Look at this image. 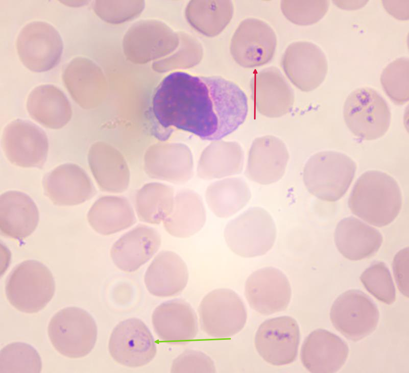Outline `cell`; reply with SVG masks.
<instances>
[{"instance_id": "cell-1", "label": "cell", "mask_w": 409, "mask_h": 373, "mask_svg": "<svg viewBox=\"0 0 409 373\" xmlns=\"http://www.w3.org/2000/svg\"><path fill=\"white\" fill-rule=\"evenodd\" d=\"M248 100L236 84L220 76H197L175 71L156 89L152 112L168 132L176 128L205 140H218L245 120Z\"/></svg>"}, {"instance_id": "cell-2", "label": "cell", "mask_w": 409, "mask_h": 373, "mask_svg": "<svg viewBox=\"0 0 409 373\" xmlns=\"http://www.w3.org/2000/svg\"><path fill=\"white\" fill-rule=\"evenodd\" d=\"M402 204L401 191L396 180L377 170L367 171L358 178L348 200L353 214L378 227L392 222L399 214Z\"/></svg>"}, {"instance_id": "cell-3", "label": "cell", "mask_w": 409, "mask_h": 373, "mask_svg": "<svg viewBox=\"0 0 409 373\" xmlns=\"http://www.w3.org/2000/svg\"><path fill=\"white\" fill-rule=\"evenodd\" d=\"M356 164L350 157L334 151H324L312 155L303 170V181L308 191L319 199L329 202L341 199L354 178Z\"/></svg>"}, {"instance_id": "cell-4", "label": "cell", "mask_w": 409, "mask_h": 373, "mask_svg": "<svg viewBox=\"0 0 409 373\" xmlns=\"http://www.w3.org/2000/svg\"><path fill=\"white\" fill-rule=\"evenodd\" d=\"M55 291V283L50 269L42 263L24 261L9 275L5 291L9 303L27 313L38 312L50 302Z\"/></svg>"}, {"instance_id": "cell-5", "label": "cell", "mask_w": 409, "mask_h": 373, "mask_svg": "<svg viewBox=\"0 0 409 373\" xmlns=\"http://www.w3.org/2000/svg\"><path fill=\"white\" fill-rule=\"evenodd\" d=\"M276 227L270 213L252 207L229 222L224 230L226 242L235 254L252 258L266 254L273 246Z\"/></svg>"}, {"instance_id": "cell-6", "label": "cell", "mask_w": 409, "mask_h": 373, "mask_svg": "<svg viewBox=\"0 0 409 373\" xmlns=\"http://www.w3.org/2000/svg\"><path fill=\"white\" fill-rule=\"evenodd\" d=\"M343 116L351 132L367 141L384 136L391 121L387 102L377 90L368 87L357 88L349 94L344 103Z\"/></svg>"}, {"instance_id": "cell-7", "label": "cell", "mask_w": 409, "mask_h": 373, "mask_svg": "<svg viewBox=\"0 0 409 373\" xmlns=\"http://www.w3.org/2000/svg\"><path fill=\"white\" fill-rule=\"evenodd\" d=\"M50 341L61 355L79 358L88 355L97 338V326L86 310L68 307L59 310L51 319L47 327Z\"/></svg>"}, {"instance_id": "cell-8", "label": "cell", "mask_w": 409, "mask_h": 373, "mask_svg": "<svg viewBox=\"0 0 409 373\" xmlns=\"http://www.w3.org/2000/svg\"><path fill=\"white\" fill-rule=\"evenodd\" d=\"M199 315L203 331L217 339L227 338L238 333L247 318L243 300L228 288L216 289L207 293L200 304Z\"/></svg>"}, {"instance_id": "cell-9", "label": "cell", "mask_w": 409, "mask_h": 373, "mask_svg": "<svg viewBox=\"0 0 409 373\" xmlns=\"http://www.w3.org/2000/svg\"><path fill=\"white\" fill-rule=\"evenodd\" d=\"M16 45L22 64L35 72L47 71L56 66L63 49L57 30L50 23L40 20L31 21L22 27Z\"/></svg>"}, {"instance_id": "cell-10", "label": "cell", "mask_w": 409, "mask_h": 373, "mask_svg": "<svg viewBox=\"0 0 409 373\" xmlns=\"http://www.w3.org/2000/svg\"><path fill=\"white\" fill-rule=\"evenodd\" d=\"M379 317L378 309L372 299L355 289L341 294L333 302L330 312L333 327L346 338L354 341L373 332Z\"/></svg>"}, {"instance_id": "cell-11", "label": "cell", "mask_w": 409, "mask_h": 373, "mask_svg": "<svg viewBox=\"0 0 409 373\" xmlns=\"http://www.w3.org/2000/svg\"><path fill=\"white\" fill-rule=\"evenodd\" d=\"M2 143L7 158L15 166L41 168L46 161V134L30 121L17 119L9 122L4 129Z\"/></svg>"}, {"instance_id": "cell-12", "label": "cell", "mask_w": 409, "mask_h": 373, "mask_svg": "<svg viewBox=\"0 0 409 373\" xmlns=\"http://www.w3.org/2000/svg\"><path fill=\"white\" fill-rule=\"evenodd\" d=\"M108 349L117 363L131 368L143 366L155 357L156 344L146 325L140 319L130 318L113 329Z\"/></svg>"}, {"instance_id": "cell-13", "label": "cell", "mask_w": 409, "mask_h": 373, "mask_svg": "<svg viewBox=\"0 0 409 373\" xmlns=\"http://www.w3.org/2000/svg\"><path fill=\"white\" fill-rule=\"evenodd\" d=\"M277 43L273 29L255 18L243 20L233 34L230 51L234 61L245 68L262 66L273 58Z\"/></svg>"}, {"instance_id": "cell-14", "label": "cell", "mask_w": 409, "mask_h": 373, "mask_svg": "<svg viewBox=\"0 0 409 373\" xmlns=\"http://www.w3.org/2000/svg\"><path fill=\"white\" fill-rule=\"evenodd\" d=\"M300 330L297 321L281 316L264 321L255 334L254 344L259 355L267 362L275 366L293 362L297 356Z\"/></svg>"}, {"instance_id": "cell-15", "label": "cell", "mask_w": 409, "mask_h": 373, "mask_svg": "<svg viewBox=\"0 0 409 373\" xmlns=\"http://www.w3.org/2000/svg\"><path fill=\"white\" fill-rule=\"evenodd\" d=\"M245 294L250 307L259 313L269 315L285 310L292 295L286 276L272 266L259 268L247 278Z\"/></svg>"}, {"instance_id": "cell-16", "label": "cell", "mask_w": 409, "mask_h": 373, "mask_svg": "<svg viewBox=\"0 0 409 373\" xmlns=\"http://www.w3.org/2000/svg\"><path fill=\"white\" fill-rule=\"evenodd\" d=\"M281 65L291 82L305 92L318 88L328 71L323 51L316 44L305 41L294 42L287 46L282 56Z\"/></svg>"}, {"instance_id": "cell-17", "label": "cell", "mask_w": 409, "mask_h": 373, "mask_svg": "<svg viewBox=\"0 0 409 373\" xmlns=\"http://www.w3.org/2000/svg\"><path fill=\"white\" fill-rule=\"evenodd\" d=\"M44 193L51 202L61 206H75L91 198L96 193L86 171L71 163L60 165L44 178Z\"/></svg>"}, {"instance_id": "cell-18", "label": "cell", "mask_w": 409, "mask_h": 373, "mask_svg": "<svg viewBox=\"0 0 409 373\" xmlns=\"http://www.w3.org/2000/svg\"><path fill=\"white\" fill-rule=\"evenodd\" d=\"M161 243L160 235L154 228L138 225L122 235L113 244L111 258L120 270L134 272L153 257Z\"/></svg>"}, {"instance_id": "cell-19", "label": "cell", "mask_w": 409, "mask_h": 373, "mask_svg": "<svg viewBox=\"0 0 409 373\" xmlns=\"http://www.w3.org/2000/svg\"><path fill=\"white\" fill-rule=\"evenodd\" d=\"M152 322L161 341L184 344L193 340L198 331L197 316L192 307L181 299L162 303L154 310Z\"/></svg>"}, {"instance_id": "cell-20", "label": "cell", "mask_w": 409, "mask_h": 373, "mask_svg": "<svg viewBox=\"0 0 409 373\" xmlns=\"http://www.w3.org/2000/svg\"><path fill=\"white\" fill-rule=\"evenodd\" d=\"M348 353L347 344L339 336L324 329H317L304 340L300 358L309 372L332 373L344 365Z\"/></svg>"}, {"instance_id": "cell-21", "label": "cell", "mask_w": 409, "mask_h": 373, "mask_svg": "<svg viewBox=\"0 0 409 373\" xmlns=\"http://www.w3.org/2000/svg\"><path fill=\"white\" fill-rule=\"evenodd\" d=\"M251 87L253 101L263 114L280 116L288 112L293 106V91L276 67L266 68L255 74Z\"/></svg>"}, {"instance_id": "cell-22", "label": "cell", "mask_w": 409, "mask_h": 373, "mask_svg": "<svg viewBox=\"0 0 409 373\" xmlns=\"http://www.w3.org/2000/svg\"><path fill=\"white\" fill-rule=\"evenodd\" d=\"M187 266L174 252L162 251L153 259L144 276L148 291L158 297H169L180 293L188 281Z\"/></svg>"}, {"instance_id": "cell-23", "label": "cell", "mask_w": 409, "mask_h": 373, "mask_svg": "<svg viewBox=\"0 0 409 373\" xmlns=\"http://www.w3.org/2000/svg\"><path fill=\"white\" fill-rule=\"evenodd\" d=\"M0 212L1 233L10 238L23 240L38 226V208L30 196L22 192L9 190L2 194Z\"/></svg>"}, {"instance_id": "cell-24", "label": "cell", "mask_w": 409, "mask_h": 373, "mask_svg": "<svg viewBox=\"0 0 409 373\" xmlns=\"http://www.w3.org/2000/svg\"><path fill=\"white\" fill-rule=\"evenodd\" d=\"M334 238L339 252L346 258L360 260L375 254L380 247V232L357 218L345 217L337 224Z\"/></svg>"}, {"instance_id": "cell-25", "label": "cell", "mask_w": 409, "mask_h": 373, "mask_svg": "<svg viewBox=\"0 0 409 373\" xmlns=\"http://www.w3.org/2000/svg\"><path fill=\"white\" fill-rule=\"evenodd\" d=\"M64 84L73 99L82 108L90 109L101 101L103 79L99 67L89 58L77 57L66 65Z\"/></svg>"}, {"instance_id": "cell-26", "label": "cell", "mask_w": 409, "mask_h": 373, "mask_svg": "<svg viewBox=\"0 0 409 373\" xmlns=\"http://www.w3.org/2000/svg\"><path fill=\"white\" fill-rule=\"evenodd\" d=\"M26 108L32 119L51 129L65 127L73 114L65 94L52 84H42L33 89L28 96Z\"/></svg>"}, {"instance_id": "cell-27", "label": "cell", "mask_w": 409, "mask_h": 373, "mask_svg": "<svg viewBox=\"0 0 409 373\" xmlns=\"http://www.w3.org/2000/svg\"><path fill=\"white\" fill-rule=\"evenodd\" d=\"M87 220L96 232L104 236L124 231L136 222L134 211L128 200L113 195L98 199L88 212Z\"/></svg>"}, {"instance_id": "cell-28", "label": "cell", "mask_w": 409, "mask_h": 373, "mask_svg": "<svg viewBox=\"0 0 409 373\" xmlns=\"http://www.w3.org/2000/svg\"><path fill=\"white\" fill-rule=\"evenodd\" d=\"M206 218L200 197L192 191L185 190L176 195L172 212L163 225L171 236L186 238L198 233L204 227Z\"/></svg>"}, {"instance_id": "cell-29", "label": "cell", "mask_w": 409, "mask_h": 373, "mask_svg": "<svg viewBox=\"0 0 409 373\" xmlns=\"http://www.w3.org/2000/svg\"><path fill=\"white\" fill-rule=\"evenodd\" d=\"M116 154L108 144L96 142L90 147L88 162L100 189L118 193L124 191L129 183V174L117 163Z\"/></svg>"}, {"instance_id": "cell-30", "label": "cell", "mask_w": 409, "mask_h": 373, "mask_svg": "<svg viewBox=\"0 0 409 373\" xmlns=\"http://www.w3.org/2000/svg\"><path fill=\"white\" fill-rule=\"evenodd\" d=\"M173 191L160 183L145 185L137 193L135 210L140 221L151 225L163 222L174 208Z\"/></svg>"}, {"instance_id": "cell-31", "label": "cell", "mask_w": 409, "mask_h": 373, "mask_svg": "<svg viewBox=\"0 0 409 373\" xmlns=\"http://www.w3.org/2000/svg\"><path fill=\"white\" fill-rule=\"evenodd\" d=\"M250 197L246 183L238 179H226L211 185L206 193V201L218 217H228L242 209Z\"/></svg>"}, {"instance_id": "cell-32", "label": "cell", "mask_w": 409, "mask_h": 373, "mask_svg": "<svg viewBox=\"0 0 409 373\" xmlns=\"http://www.w3.org/2000/svg\"><path fill=\"white\" fill-rule=\"evenodd\" d=\"M1 373H39L42 369L40 357L31 345L21 342L10 343L1 351Z\"/></svg>"}, {"instance_id": "cell-33", "label": "cell", "mask_w": 409, "mask_h": 373, "mask_svg": "<svg viewBox=\"0 0 409 373\" xmlns=\"http://www.w3.org/2000/svg\"><path fill=\"white\" fill-rule=\"evenodd\" d=\"M382 88L395 104L402 105L409 99V59L403 57L388 64L380 76Z\"/></svg>"}, {"instance_id": "cell-34", "label": "cell", "mask_w": 409, "mask_h": 373, "mask_svg": "<svg viewBox=\"0 0 409 373\" xmlns=\"http://www.w3.org/2000/svg\"><path fill=\"white\" fill-rule=\"evenodd\" d=\"M360 279L366 290L379 301L388 305L395 301L393 279L384 262L373 263L362 273Z\"/></svg>"}, {"instance_id": "cell-35", "label": "cell", "mask_w": 409, "mask_h": 373, "mask_svg": "<svg viewBox=\"0 0 409 373\" xmlns=\"http://www.w3.org/2000/svg\"><path fill=\"white\" fill-rule=\"evenodd\" d=\"M329 1H282L280 8L284 16L292 23L309 26L321 20L327 12Z\"/></svg>"}, {"instance_id": "cell-36", "label": "cell", "mask_w": 409, "mask_h": 373, "mask_svg": "<svg viewBox=\"0 0 409 373\" xmlns=\"http://www.w3.org/2000/svg\"><path fill=\"white\" fill-rule=\"evenodd\" d=\"M215 367L212 360L205 354L195 350H186L173 361L171 372H215Z\"/></svg>"}, {"instance_id": "cell-37", "label": "cell", "mask_w": 409, "mask_h": 373, "mask_svg": "<svg viewBox=\"0 0 409 373\" xmlns=\"http://www.w3.org/2000/svg\"><path fill=\"white\" fill-rule=\"evenodd\" d=\"M408 247L400 250L395 255L393 262L394 277L400 292L408 297Z\"/></svg>"}, {"instance_id": "cell-38", "label": "cell", "mask_w": 409, "mask_h": 373, "mask_svg": "<svg viewBox=\"0 0 409 373\" xmlns=\"http://www.w3.org/2000/svg\"><path fill=\"white\" fill-rule=\"evenodd\" d=\"M382 4L387 11L399 20L408 19V1H383Z\"/></svg>"}]
</instances>
